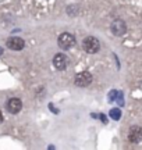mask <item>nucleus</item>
Masks as SVG:
<instances>
[{
    "label": "nucleus",
    "instance_id": "9d476101",
    "mask_svg": "<svg viewBox=\"0 0 142 150\" xmlns=\"http://www.w3.org/2000/svg\"><path fill=\"white\" fill-rule=\"evenodd\" d=\"M1 121H3V112L0 111V122H1Z\"/></svg>",
    "mask_w": 142,
    "mask_h": 150
},
{
    "label": "nucleus",
    "instance_id": "0eeeda50",
    "mask_svg": "<svg viewBox=\"0 0 142 150\" xmlns=\"http://www.w3.org/2000/svg\"><path fill=\"white\" fill-rule=\"evenodd\" d=\"M128 140L131 143H139L142 140V128L138 125H132L128 131Z\"/></svg>",
    "mask_w": 142,
    "mask_h": 150
},
{
    "label": "nucleus",
    "instance_id": "7ed1b4c3",
    "mask_svg": "<svg viewBox=\"0 0 142 150\" xmlns=\"http://www.w3.org/2000/svg\"><path fill=\"white\" fill-rule=\"evenodd\" d=\"M92 75L89 74L88 71H82V72H80V74H77L75 76V85L80 86V88H85V86L91 85L92 83Z\"/></svg>",
    "mask_w": 142,
    "mask_h": 150
},
{
    "label": "nucleus",
    "instance_id": "1a4fd4ad",
    "mask_svg": "<svg viewBox=\"0 0 142 150\" xmlns=\"http://www.w3.org/2000/svg\"><path fill=\"white\" fill-rule=\"evenodd\" d=\"M110 117H111V120H120L121 118V110L120 108H111L110 110Z\"/></svg>",
    "mask_w": 142,
    "mask_h": 150
},
{
    "label": "nucleus",
    "instance_id": "9b49d317",
    "mask_svg": "<svg viewBox=\"0 0 142 150\" xmlns=\"http://www.w3.org/2000/svg\"><path fill=\"white\" fill-rule=\"evenodd\" d=\"M3 54V47H0V56Z\"/></svg>",
    "mask_w": 142,
    "mask_h": 150
},
{
    "label": "nucleus",
    "instance_id": "f03ea898",
    "mask_svg": "<svg viewBox=\"0 0 142 150\" xmlns=\"http://www.w3.org/2000/svg\"><path fill=\"white\" fill-rule=\"evenodd\" d=\"M57 45L63 50H68V49H71L75 45V38L68 32H63L57 39Z\"/></svg>",
    "mask_w": 142,
    "mask_h": 150
},
{
    "label": "nucleus",
    "instance_id": "20e7f679",
    "mask_svg": "<svg viewBox=\"0 0 142 150\" xmlns=\"http://www.w3.org/2000/svg\"><path fill=\"white\" fill-rule=\"evenodd\" d=\"M68 63H70L68 57L63 53H57L55 57H53V65H55L56 70H59V71L66 70L67 67H68Z\"/></svg>",
    "mask_w": 142,
    "mask_h": 150
},
{
    "label": "nucleus",
    "instance_id": "423d86ee",
    "mask_svg": "<svg viewBox=\"0 0 142 150\" xmlns=\"http://www.w3.org/2000/svg\"><path fill=\"white\" fill-rule=\"evenodd\" d=\"M6 108H7V111L10 112V114H17V112L21 111L22 102L18 99V97H13V99H10V100H7V103H6Z\"/></svg>",
    "mask_w": 142,
    "mask_h": 150
},
{
    "label": "nucleus",
    "instance_id": "f257e3e1",
    "mask_svg": "<svg viewBox=\"0 0 142 150\" xmlns=\"http://www.w3.org/2000/svg\"><path fill=\"white\" fill-rule=\"evenodd\" d=\"M82 49L89 54H95L99 52L100 49V43L96 38L93 36H87L84 40H82Z\"/></svg>",
    "mask_w": 142,
    "mask_h": 150
},
{
    "label": "nucleus",
    "instance_id": "6e6552de",
    "mask_svg": "<svg viewBox=\"0 0 142 150\" xmlns=\"http://www.w3.org/2000/svg\"><path fill=\"white\" fill-rule=\"evenodd\" d=\"M24 46H25V42L21 38L13 36L7 40V47L11 49V50H21V49H24Z\"/></svg>",
    "mask_w": 142,
    "mask_h": 150
},
{
    "label": "nucleus",
    "instance_id": "39448f33",
    "mask_svg": "<svg viewBox=\"0 0 142 150\" xmlns=\"http://www.w3.org/2000/svg\"><path fill=\"white\" fill-rule=\"evenodd\" d=\"M110 29H111L113 35H116V36H123V35L127 32V25L123 20H114V21L111 22V25H110Z\"/></svg>",
    "mask_w": 142,
    "mask_h": 150
}]
</instances>
